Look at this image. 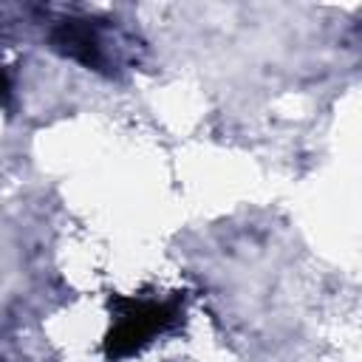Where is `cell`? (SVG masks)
<instances>
[{
    "label": "cell",
    "instance_id": "obj_2",
    "mask_svg": "<svg viewBox=\"0 0 362 362\" xmlns=\"http://www.w3.org/2000/svg\"><path fill=\"white\" fill-rule=\"evenodd\" d=\"M51 42L59 54L88 65V68H102V45H99V37L96 31L88 25V23H79V20H65L59 23L54 31H51Z\"/></svg>",
    "mask_w": 362,
    "mask_h": 362
},
{
    "label": "cell",
    "instance_id": "obj_1",
    "mask_svg": "<svg viewBox=\"0 0 362 362\" xmlns=\"http://www.w3.org/2000/svg\"><path fill=\"white\" fill-rule=\"evenodd\" d=\"M170 322V311L156 303H136L127 311H122L119 322L113 325L107 337V356H127L136 348H141L156 331H161Z\"/></svg>",
    "mask_w": 362,
    "mask_h": 362
}]
</instances>
